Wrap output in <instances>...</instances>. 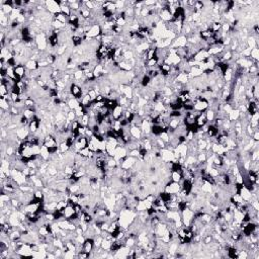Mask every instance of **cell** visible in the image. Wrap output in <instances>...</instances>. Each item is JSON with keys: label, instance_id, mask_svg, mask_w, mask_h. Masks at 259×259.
<instances>
[{"label": "cell", "instance_id": "obj_1", "mask_svg": "<svg viewBox=\"0 0 259 259\" xmlns=\"http://www.w3.org/2000/svg\"><path fill=\"white\" fill-rule=\"evenodd\" d=\"M35 41H36V43H37L38 51H41V52H45V51H47V47H48L47 41L48 40H47V37H46L45 33H38V35L36 36Z\"/></svg>", "mask_w": 259, "mask_h": 259}, {"label": "cell", "instance_id": "obj_2", "mask_svg": "<svg viewBox=\"0 0 259 259\" xmlns=\"http://www.w3.org/2000/svg\"><path fill=\"white\" fill-rule=\"evenodd\" d=\"M46 9H47L51 14H53V15L61 12L59 1H53V0L46 1Z\"/></svg>", "mask_w": 259, "mask_h": 259}, {"label": "cell", "instance_id": "obj_3", "mask_svg": "<svg viewBox=\"0 0 259 259\" xmlns=\"http://www.w3.org/2000/svg\"><path fill=\"white\" fill-rule=\"evenodd\" d=\"M209 108V101L205 100V99L200 98L198 96V98L197 99V101L193 104V110L198 111V112H202V111L207 110Z\"/></svg>", "mask_w": 259, "mask_h": 259}, {"label": "cell", "instance_id": "obj_4", "mask_svg": "<svg viewBox=\"0 0 259 259\" xmlns=\"http://www.w3.org/2000/svg\"><path fill=\"white\" fill-rule=\"evenodd\" d=\"M101 35V28L99 25H94L90 28L88 33H86V36L90 38H97L98 36Z\"/></svg>", "mask_w": 259, "mask_h": 259}, {"label": "cell", "instance_id": "obj_5", "mask_svg": "<svg viewBox=\"0 0 259 259\" xmlns=\"http://www.w3.org/2000/svg\"><path fill=\"white\" fill-rule=\"evenodd\" d=\"M130 133H131V136L136 140H141L142 137H143V133H142L141 128L135 127V126H131Z\"/></svg>", "mask_w": 259, "mask_h": 259}, {"label": "cell", "instance_id": "obj_6", "mask_svg": "<svg viewBox=\"0 0 259 259\" xmlns=\"http://www.w3.org/2000/svg\"><path fill=\"white\" fill-rule=\"evenodd\" d=\"M123 108L120 105H117L112 110H111V115H112V118L115 120H120L123 117Z\"/></svg>", "mask_w": 259, "mask_h": 259}, {"label": "cell", "instance_id": "obj_7", "mask_svg": "<svg viewBox=\"0 0 259 259\" xmlns=\"http://www.w3.org/2000/svg\"><path fill=\"white\" fill-rule=\"evenodd\" d=\"M204 74V71H202L200 68H198V67L194 66V67H191L190 68V71H189V75H188V77H189V79L191 78H197V77H200L202 75Z\"/></svg>", "mask_w": 259, "mask_h": 259}, {"label": "cell", "instance_id": "obj_8", "mask_svg": "<svg viewBox=\"0 0 259 259\" xmlns=\"http://www.w3.org/2000/svg\"><path fill=\"white\" fill-rule=\"evenodd\" d=\"M63 214H64L65 219H70V218H72V216H73V215L75 214L74 205H68L66 207H65V210H64V212H63Z\"/></svg>", "mask_w": 259, "mask_h": 259}, {"label": "cell", "instance_id": "obj_9", "mask_svg": "<svg viewBox=\"0 0 259 259\" xmlns=\"http://www.w3.org/2000/svg\"><path fill=\"white\" fill-rule=\"evenodd\" d=\"M239 117H240V111H239L238 108H233V110L228 115V120L230 122H236V120H239Z\"/></svg>", "mask_w": 259, "mask_h": 259}, {"label": "cell", "instance_id": "obj_10", "mask_svg": "<svg viewBox=\"0 0 259 259\" xmlns=\"http://www.w3.org/2000/svg\"><path fill=\"white\" fill-rule=\"evenodd\" d=\"M40 156L42 157L45 161L49 160L50 156H51L49 148H48V147H46V146H44V145H42V146H41V154H40Z\"/></svg>", "mask_w": 259, "mask_h": 259}, {"label": "cell", "instance_id": "obj_11", "mask_svg": "<svg viewBox=\"0 0 259 259\" xmlns=\"http://www.w3.org/2000/svg\"><path fill=\"white\" fill-rule=\"evenodd\" d=\"M25 67L26 68V70H28V71H33V70L38 69V62L33 61V60H28V61L25 63Z\"/></svg>", "mask_w": 259, "mask_h": 259}, {"label": "cell", "instance_id": "obj_12", "mask_svg": "<svg viewBox=\"0 0 259 259\" xmlns=\"http://www.w3.org/2000/svg\"><path fill=\"white\" fill-rule=\"evenodd\" d=\"M67 104H68V106L70 107V110H75L79 105L81 104V103H80V101H79L77 98H72V99H70V100L67 101Z\"/></svg>", "mask_w": 259, "mask_h": 259}, {"label": "cell", "instance_id": "obj_13", "mask_svg": "<svg viewBox=\"0 0 259 259\" xmlns=\"http://www.w3.org/2000/svg\"><path fill=\"white\" fill-rule=\"evenodd\" d=\"M205 117H207V122L210 123L216 118V112L213 110H210V108H207V111H205Z\"/></svg>", "mask_w": 259, "mask_h": 259}, {"label": "cell", "instance_id": "obj_14", "mask_svg": "<svg viewBox=\"0 0 259 259\" xmlns=\"http://www.w3.org/2000/svg\"><path fill=\"white\" fill-rule=\"evenodd\" d=\"M171 180L174 181V182H180L181 179H182V175L180 173L177 172V171H171Z\"/></svg>", "mask_w": 259, "mask_h": 259}, {"label": "cell", "instance_id": "obj_15", "mask_svg": "<svg viewBox=\"0 0 259 259\" xmlns=\"http://www.w3.org/2000/svg\"><path fill=\"white\" fill-rule=\"evenodd\" d=\"M10 107H11V105L9 104L8 101L1 97V99H0V108H2V110H4L9 111V110H10Z\"/></svg>", "mask_w": 259, "mask_h": 259}, {"label": "cell", "instance_id": "obj_16", "mask_svg": "<svg viewBox=\"0 0 259 259\" xmlns=\"http://www.w3.org/2000/svg\"><path fill=\"white\" fill-rule=\"evenodd\" d=\"M136 238H133V237H128L127 239H126L125 241V245L127 247H129V248H133V247L136 246V240H135Z\"/></svg>", "mask_w": 259, "mask_h": 259}, {"label": "cell", "instance_id": "obj_17", "mask_svg": "<svg viewBox=\"0 0 259 259\" xmlns=\"http://www.w3.org/2000/svg\"><path fill=\"white\" fill-rule=\"evenodd\" d=\"M111 244H112V241L110 240H107V239H103L102 240V243H101V248L104 249V250H110V247H111Z\"/></svg>", "mask_w": 259, "mask_h": 259}, {"label": "cell", "instance_id": "obj_18", "mask_svg": "<svg viewBox=\"0 0 259 259\" xmlns=\"http://www.w3.org/2000/svg\"><path fill=\"white\" fill-rule=\"evenodd\" d=\"M250 58L255 61H259V50L257 48H254V49L251 50L250 53Z\"/></svg>", "mask_w": 259, "mask_h": 259}, {"label": "cell", "instance_id": "obj_19", "mask_svg": "<svg viewBox=\"0 0 259 259\" xmlns=\"http://www.w3.org/2000/svg\"><path fill=\"white\" fill-rule=\"evenodd\" d=\"M59 150L61 153H66V152H68L70 150V147L66 144V142H63L62 144L59 145Z\"/></svg>", "mask_w": 259, "mask_h": 259}, {"label": "cell", "instance_id": "obj_20", "mask_svg": "<svg viewBox=\"0 0 259 259\" xmlns=\"http://www.w3.org/2000/svg\"><path fill=\"white\" fill-rule=\"evenodd\" d=\"M8 93H10V92L8 91L7 86L5 85V84H1V86H0V95H1V97L4 95H6V94H8Z\"/></svg>", "mask_w": 259, "mask_h": 259}, {"label": "cell", "instance_id": "obj_21", "mask_svg": "<svg viewBox=\"0 0 259 259\" xmlns=\"http://www.w3.org/2000/svg\"><path fill=\"white\" fill-rule=\"evenodd\" d=\"M76 115H75V111L73 110H71L67 113V120H70V122H74V120H76Z\"/></svg>", "mask_w": 259, "mask_h": 259}, {"label": "cell", "instance_id": "obj_22", "mask_svg": "<svg viewBox=\"0 0 259 259\" xmlns=\"http://www.w3.org/2000/svg\"><path fill=\"white\" fill-rule=\"evenodd\" d=\"M128 156L134 157V158H139V157H140V150L139 149L131 150L130 153L128 154Z\"/></svg>", "mask_w": 259, "mask_h": 259}, {"label": "cell", "instance_id": "obj_23", "mask_svg": "<svg viewBox=\"0 0 259 259\" xmlns=\"http://www.w3.org/2000/svg\"><path fill=\"white\" fill-rule=\"evenodd\" d=\"M159 138L162 140V141H164L167 144V143L169 142V135L167 134L166 132H162L160 135H159Z\"/></svg>", "mask_w": 259, "mask_h": 259}, {"label": "cell", "instance_id": "obj_24", "mask_svg": "<svg viewBox=\"0 0 259 259\" xmlns=\"http://www.w3.org/2000/svg\"><path fill=\"white\" fill-rule=\"evenodd\" d=\"M252 139L254 140V141H256V142H258L259 141V133H258V131H256V132H254V134L252 135Z\"/></svg>", "mask_w": 259, "mask_h": 259}]
</instances>
